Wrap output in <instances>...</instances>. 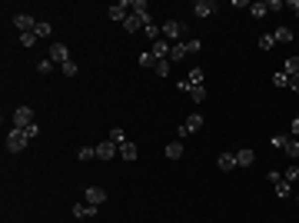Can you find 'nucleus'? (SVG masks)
I'll return each instance as SVG.
<instances>
[{
	"instance_id": "f257e3e1",
	"label": "nucleus",
	"mask_w": 299,
	"mask_h": 223,
	"mask_svg": "<svg viewBox=\"0 0 299 223\" xmlns=\"http://www.w3.org/2000/svg\"><path fill=\"white\" fill-rule=\"evenodd\" d=\"M160 30H163L166 40H177V44H183V37L189 34L183 20H163V23H160Z\"/></svg>"
},
{
	"instance_id": "f03ea898",
	"label": "nucleus",
	"mask_w": 299,
	"mask_h": 223,
	"mask_svg": "<svg viewBox=\"0 0 299 223\" xmlns=\"http://www.w3.org/2000/svg\"><path fill=\"white\" fill-rule=\"evenodd\" d=\"M196 130H203V113H189L186 120L179 123L177 140H183V137H189V134H196Z\"/></svg>"
},
{
	"instance_id": "7ed1b4c3",
	"label": "nucleus",
	"mask_w": 299,
	"mask_h": 223,
	"mask_svg": "<svg viewBox=\"0 0 299 223\" xmlns=\"http://www.w3.org/2000/svg\"><path fill=\"white\" fill-rule=\"evenodd\" d=\"M27 140H30V137L23 134L20 127H10V134H7V150H10V153H20L23 147H27Z\"/></svg>"
},
{
	"instance_id": "20e7f679",
	"label": "nucleus",
	"mask_w": 299,
	"mask_h": 223,
	"mask_svg": "<svg viewBox=\"0 0 299 223\" xmlns=\"http://www.w3.org/2000/svg\"><path fill=\"white\" fill-rule=\"evenodd\" d=\"M216 10H220L216 0H196V3H193V17H213Z\"/></svg>"
},
{
	"instance_id": "39448f33",
	"label": "nucleus",
	"mask_w": 299,
	"mask_h": 223,
	"mask_svg": "<svg viewBox=\"0 0 299 223\" xmlns=\"http://www.w3.org/2000/svg\"><path fill=\"white\" fill-rule=\"evenodd\" d=\"M110 20H117V23H126V17H130V0H120V3H113L110 10Z\"/></svg>"
},
{
	"instance_id": "423d86ee",
	"label": "nucleus",
	"mask_w": 299,
	"mask_h": 223,
	"mask_svg": "<svg viewBox=\"0 0 299 223\" xmlns=\"http://www.w3.org/2000/svg\"><path fill=\"white\" fill-rule=\"evenodd\" d=\"M13 27H17L20 34H33V30H37V20H33L30 13H17V17H13Z\"/></svg>"
},
{
	"instance_id": "0eeeda50",
	"label": "nucleus",
	"mask_w": 299,
	"mask_h": 223,
	"mask_svg": "<svg viewBox=\"0 0 299 223\" xmlns=\"http://www.w3.org/2000/svg\"><path fill=\"white\" fill-rule=\"evenodd\" d=\"M30 123H33V110L30 107H17V110H13V127H20L23 130V127H30Z\"/></svg>"
},
{
	"instance_id": "6e6552de",
	"label": "nucleus",
	"mask_w": 299,
	"mask_h": 223,
	"mask_svg": "<svg viewBox=\"0 0 299 223\" xmlns=\"http://www.w3.org/2000/svg\"><path fill=\"white\" fill-rule=\"evenodd\" d=\"M170 47H173V44H166L163 37H160L156 44H150V54H153L156 60H170Z\"/></svg>"
},
{
	"instance_id": "1a4fd4ad",
	"label": "nucleus",
	"mask_w": 299,
	"mask_h": 223,
	"mask_svg": "<svg viewBox=\"0 0 299 223\" xmlns=\"http://www.w3.org/2000/svg\"><path fill=\"white\" fill-rule=\"evenodd\" d=\"M50 60H54V64H66V60H70V50H66V44H60V40H57V44L50 47Z\"/></svg>"
},
{
	"instance_id": "9d476101",
	"label": "nucleus",
	"mask_w": 299,
	"mask_h": 223,
	"mask_svg": "<svg viewBox=\"0 0 299 223\" xmlns=\"http://www.w3.org/2000/svg\"><path fill=\"white\" fill-rule=\"evenodd\" d=\"M130 13L150 23V7H146V0H130Z\"/></svg>"
},
{
	"instance_id": "9b49d317",
	"label": "nucleus",
	"mask_w": 299,
	"mask_h": 223,
	"mask_svg": "<svg viewBox=\"0 0 299 223\" xmlns=\"http://www.w3.org/2000/svg\"><path fill=\"white\" fill-rule=\"evenodd\" d=\"M83 197H87V203L100 207V203L107 200V190H103V187H87V193H83Z\"/></svg>"
},
{
	"instance_id": "f8f14e48",
	"label": "nucleus",
	"mask_w": 299,
	"mask_h": 223,
	"mask_svg": "<svg viewBox=\"0 0 299 223\" xmlns=\"http://www.w3.org/2000/svg\"><path fill=\"white\" fill-rule=\"evenodd\" d=\"M143 37L150 40V44H156V40L163 37V30H160V23H156V20H150V23L143 27Z\"/></svg>"
},
{
	"instance_id": "ddd939ff",
	"label": "nucleus",
	"mask_w": 299,
	"mask_h": 223,
	"mask_svg": "<svg viewBox=\"0 0 299 223\" xmlns=\"http://www.w3.org/2000/svg\"><path fill=\"white\" fill-rule=\"evenodd\" d=\"M183 57H189V50H186V40H183V44H173V47H170V64H179Z\"/></svg>"
},
{
	"instance_id": "4468645a",
	"label": "nucleus",
	"mask_w": 299,
	"mask_h": 223,
	"mask_svg": "<svg viewBox=\"0 0 299 223\" xmlns=\"http://www.w3.org/2000/svg\"><path fill=\"white\" fill-rule=\"evenodd\" d=\"M253 160H256V153L246 147V150H236V167H253Z\"/></svg>"
},
{
	"instance_id": "2eb2a0df",
	"label": "nucleus",
	"mask_w": 299,
	"mask_h": 223,
	"mask_svg": "<svg viewBox=\"0 0 299 223\" xmlns=\"http://www.w3.org/2000/svg\"><path fill=\"white\" fill-rule=\"evenodd\" d=\"M73 217H77V220H83V217H97V207H93V203H77V207H73Z\"/></svg>"
},
{
	"instance_id": "dca6fc26",
	"label": "nucleus",
	"mask_w": 299,
	"mask_h": 223,
	"mask_svg": "<svg viewBox=\"0 0 299 223\" xmlns=\"http://www.w3.org/2000/svg\"><path fill=\"white\" fill-rule=\"evenodd\" d=\"M113 150H117V144H113V140L100 144V147H97V160H113Z\"/></svg>"
},
{
	"instance_id": "f3484780",
	"label": "nucleus",
	"mask_w": 299,
	"mask_h": 223,
	"mask_svg": "<svg viewBox=\"0 0 299 223\" xmlns=\"http://www.w3.org/2000/svg\"><path fill=\"white\" fill-rule=\"evenodd\" d=\"M140 27H146V20H140V17H126V23H123V30H126V34H136V30H140Z\"/></svg>"
},
{
	"instance_id": "a211bd4d",
	"label": "nucleus",
	"mask_w": 299,
	"mask_h": 223,
	"mask_svg": "<svg viewBox=\"0 0 299 223\" xmlns=\"http://www.w3.org/2000/svg\"><path fill=\"white\" fill-rule=\"evenodd\" d=\"M166 156H170V160H179V156H183V140H173V144H166Z\"/></svg>"
},
{
	"instance_id": "6ab92c4d",
	"label": "nucleus",
	"mask_w": 299,
	"mask_h": 223,
	"mask_svg": "<svg viewBox=\"0 0 299 223\" xmlns=\"http://www.w3.org/2000/svg\"><path fill=\"white\" fill-rule=\"evenodd\" d=\"M273 187H276V197H293V183H289V180H283V177H279L276 183H273Z\"/></svg>"
},
{
	"instance_id": "aec40b11",
	"label": "nucleus",
	"mask_w": 299,
	"mask_h": 223,
	"mask_svg": "<svg viewBox=\"0 0 299 223\" xmlns=\"http://www.w3.org/2000/svg\"><path fill=\"white\" fill-rule=\"evenodd\" d=\"M283 74L286 77H299V57H289L286 64H283Z\"/></svg>"
},
{
	"instance_id": "412c9836",
	"label": "nucleus",
	"mask_w": 299,
	"mask_h": 223,
	"mask_svg": "<svg viewBox=\"0 0 299 223\" xmlns=\"http://www.w3.org/2000/svg\"><path fill=\"white\" fill-rule=\"evenodd\" d=\"M216 163H220V170H233V167H236V153H230V150H226V153H220V160H216Z\"/></svg>"
},
{
	"instance_id": "4be33fe9",
	"label": "nucleus",
	"mask_w": 299,
	"mask_h": 223,
	"mask_svg": "<svg viewBox=\"0 0 299 223\" xmlns=\"http://www.w3.org/2000/svg\"><path fill=\"white\" fill-rule=\"evenodd\" d=\"M189 87H203V80H206V74H203V70H199V67H193V70H189Z\"/></svg>"
},
{
	"instance_id": "5701e85b",
	"label": "nucleus",
	"mask_w": 299,
	"mask_h": 223,
	"mask_svg": "<svg viewBox=\"0 0 299 223\" xmlns=\"http://www.w3.org/2000/svg\"><path fill=\"white\" fill-rule=\"evenodd\" d=\"M273 37H276V44H293V40H296L289 27H279V30H276V34H273Z\"/></svg>"
},
{
	"instance_id": "b1692460",
	"label": "nucleus",
	"mask_w": 299,
	"mask_h": 223,
	"mask_svg": "<svg viewBox=\"0 0 299 223\" xmlns=\"http://www.w3.org/2000/svg\"><path fill=\"white\" fill-rule=\"evenodd\" d=\"M120 156H123V160H136V144H130V140L120 144Z\"/></svg>"
},
{
	"instance_id": "393cba45",
	"label": "nucleus",
	"mask_w": 299,
	"mask_h": 223,
	"mask_svg": "<svg viewBox=\"0 0 299 223\" xmlns=\"http://www.w3.org/2000/svg\"><path fill=\"white\" fill-rule=\"evenodd\" d=\"M283 153H286L289 160H299V140H293V137H289V144H286V150H283Z\"/></svg>"
},
{
	"instance_id": "a878e982",
	"label": "nucleus",
	"mask_w": 299,
	"mask_h": 223,
	"mask_svg": "<svg viewBox=\"0 0 299 223\" xmlns=\"http://www.w3.org/2000/svg\"><path fill=\"white\" fill-rule=\"evenodd\" d=\"M33 34H37V40H40V37H50V34H54V27H50L47 20H37V30H33Z\"/></svg>"
},
{
	"instance_id": "bb28decb",
	"label": "nucleus",
	"mask_w": 299,
	"mask_h": 223,
	"mask_svg": "<svg viewBox=\"0 0 299 223\" xmlns=\"http://www.w3.org/2000/svg\"><path fill=\"white\" fill-rule=\"evenodd\" d=\"M80 160H83V163H90V160H93V156H97V147H80Z\"/></svg>"
},
{
	"instance_id": "cd10ccee",
	"label": "nucleus",
	"mask_w": 299,
	"mask_h": 223,
	"mask_svg": "<svg viewBox=\"0 0 299 223\" xmlns=\"http://www.w3.org/2000/svg\"><path fill=\"white\" fill-rule=\"evenodd\" d=\"M249 13L259 20V17H266V13H269V7H266V3H249Z\"/></svg>"
},
{
	"instance_id": "c85d7f7f",
	"label": "nucleus",
	"mask_w": 299,
	"mask_h": 223,
	"mask_svg": "<svg viewBox=\"0 0 299 223\" xmlns=\"http://www.w3.org/2000/svg\"><path fill=\"white\" fill-rule=\"evenodd\" d=\"M269 144H273V150H286L289 137H286V134H276V137H273V140H269Z\"/></svg>"
},
{
	"instance_id": "c756f323",
	"label": "nucleus",
	"mask_w": 299,
	"mask_h": 223,
	"mask_svg": "<svg viewBox=\"0 0 299 223\" xmlns=\"http://www.w3.org/2000/svg\"><path fill=\"white\" fill-rule=\"evenodd\" d=\"M60 74H63V77H77V64H73V60L60 64Z\"/></svg>"
},
{
	"instance_id": "7c9ffc66",
	"label": "nucleus",
	"mask_w": 299,
	"mask_h": 223,
	"mask_svg": "<svg viewBox=\"0 0 299 223\" xmlns=\"http://www.w3.org/2000/svg\"><path fill=\"white\" fill-rule=\"evenodd\" d=\"M273 44H276V37H273V34H263V37H259V50H273Z\"/></svg>"
},
{
	"instance_id": "2f4dec72",
	"label": "nucleus",
	"mask_w": 299,
	"mask_h": 223,
	"mask_svg": "<svg viewBox=\"0 0 299 223\" xmlns=\"http://www.w3.org/2000/svg\"><path fill=\"white\" fill-rule=\"evenodd\" d=\"M140 67H156V57L150 54V50H143V54H140Z\"/></svg>"
},
{
	"instance_id": "473e14b6",
	"label": "nucleus",
	"mask_w": 299,
	"mask_h": 223,
	"mask_svg": "<svg viewBox=\"0 0 299 223\" xmlns=\"http://www.w3.org/2000/svg\"><path fill=\"white\" fill-rule=\"evenodd\" d=\"M273 87H289V77L283 74V70H276V74H273Z\"/></svg>"
},
{
	"instance_id": "72a5a7b5",
	"label": "nucleus",
	"mask_w": 299,
	"mask_h": 223,
	"mask_svg": "<svg viewBox=\"0 0 299 223\" xmlns=\"http://www.w3.org/2000/svg\"><path fill=\"white\" fill-rule=\"evenodd\" d=\"M110 140H113V144H126V134H123V127H113V130H110Z\"/></svg>"
},
{
	"instance_id": "f704fd0d",
	"label": "nucleus",
	"mask_w": 299,
	"mask_h": 223,
	"mask_svg": "<svg viewBox=\"0 0 299 223\" xmlns=\"http://www.w3.org/2000/svg\"><path fill=\"white\" fill-rule=\"evenodd\" d=\"M283 180H289V183H296V180H299V167H296V163H293V167H286Z\"/></svg>"
},
{
	"instance_id": "c9c22d12",
	"label": "nucleus",
	"mask_w": 299,
	"mask_h": 223,
	"mask_svg": "<svg viewBox=\"0 0 299 223\" xmlns=\"http://www.w3.org/2000/svg\"><path fill=\"white\" fill-rule=\"evenodd\" d=\"M50 70H54V60H40V64H37V74H40V77H47Z\"/></svg>"
},
{
	"instance_id": "e433bc0d",
	"label": "nucleus",
	"mask_w": 299,
	"mask_h": 223,
	"mask_svg": "<svg viewBox=\"0 0 299 223\" xmlns=\"http://www.w3.org/2000/svg\"><path fill=\"white\" fill-rule=\"evenodd\" d=\"M189 97H193L196 103H203V100H206V87H193V90H189Z\"/></svg>"
},
{
	"instance_id": "4c0bfd02",
	"label": "nucleus",
	"mask_w": 299,
	"mask_h": 223,
	"mask_svg": "<svg viewBox=\"0 0 299 223\" xmlns=\"http://www.w3.org/2000/svg\"><path fill=\"white\" fill-rule=\"evenodd\" d=\"M156 74H160V77H166V74H170V60H156Z\"/></svg>"
},
{
	"instance_id": "58836bf2",
	"label": "nucleus",
	"mask_w": 299,
	"mask_h": 223,
	"mask_svg": "<svg viewBox=\"0 0 299 223\" xmlns=\"http://www.w3.org/2000/svg\"><path fill=\"white\" fill-rule=\"evenodd\" d=\"M23 134L30 137V140H37V137H40V127H37V123H30V127H23Z\"/></svg>"
},
{
	"instance_id": "ea45409f",
	"label": "nucleus",
	"mask_w": 299,
	"mask_h": 223,
	"mask_svg": "<svg viewBox=\"0 0 299 223\" xmlns=\"http://www.w3.org/2000/svg\"><path fill=\"white\" fill-rule=\"evenodd\" d=\"M20 44L23 47H33V44H37V34H20Z\"/></svg>"
},
{
	"instance_id": "a19ab883",
	"label": "nucleus",
	"mask_w": 299,
	"mask_h": 223,
	"mask_svg": "<svg viewBox=\"0 0 299 223\" xmlns=\"http://www.w3.org/2000/svg\"><path fill=\"white\" fill-rule=\"evenodd\" d=\"M186 50H189V54H199V50H203V44H199V40H186Z\"/></svg>"
},
{
	"instance_id": "79ce46f5",
	"label": "nucleus",
	"mask_w": 299,
	"mask_h": 223,
	"mask_svg": "<svg viewBox=\"0 0 299 223\" xmlns=\"http://www.w3.org/2000/svg\"><path fill=\"white\" fill-rule=\"evenodd\" d=\"M266 7H269V10H283L286 3H283V0H266Z\"/></svg>"
},
{
	"instance_id": "37998d69",
	"label": "nucleus",
	"mask_w": 299,
	"mask_h": 223,
	"mask_svg": "<svg viewBox=\"0 0 299 223\" xmlns=\"http://www.w3.org/2000/svg\"><path fill=\"white\" fill-rule=\"evenodd\" d=\"M289 134H293V137H299V117H296L293 123H289Z\"/></svg>"
},
{
	"instance_id": "c03bdc74",
	"label": "nucleus",
	"mask_w": 299,
	"mask_h": 223,
	"mask_svg": "<svg viewBox=\"0 0 299 223\" xmlns=\"http://www.w3.org/2000/svg\"><path fill=\"white\" fill-rule=\"evenodd\" d=\"M286 7H289V10H293V13H296V17H299V0H289Z\"/></svg>"
},
{
	"instance_id": "a18cd8bd",
	"label": "nucleus",
	"mask_w": 299,
	"mask_h": 223,
	"mask_svg": "<svg viewBox=\"0 0 299 223\" xmlns=\"http://www.w3.org/2000/svg\"><path fill=\"white\" fill-rule=\"evenodd\" d=\"M289 87H293V90L299 93V77H289Z\"/></svg>"
},
{
	"instance_id": "49530a36",
	"label": "nucleus",
	"mask_w": 299,
	"mask_h": 223,
	"mask_svg": "<svg viewBox=\"0 0 299 223\" xmlns=\"http://www.w3.org/2000/svg\"><path fill=\"white\" fill-rule=\"evenodd\" d=\"M293 140H299V137H293Z\"/></svg>"
},
{
	"instance_id": "de8ad7c7",
	"label": "nucleus",
	"mask_w": 299,
	"mask_h": 223,
	"mask_svg": "<svg viewBox=\"0 0 299 223\" xmlns=\"http://www.w3.org/2000/svg\"><path fill=\"white\" fill-rule=\"evenodd\" d=\"M296 200H299V197H296Z\"/></svg>"
}]
</instances>
